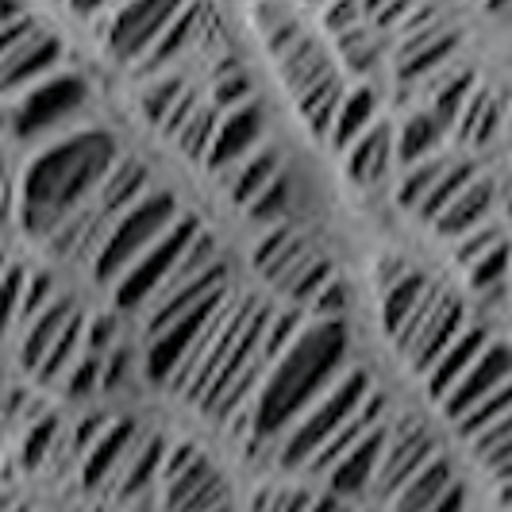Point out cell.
Segmentation results:
<instances>
[{
	"instance_id": "6da1fadb",
	"label": "cell",
	"mask_w": 512,
	"mask_h": 512,
	"mask_svg": "<svg viewBox=\"0 0 512 512\" xmlns=\"http://www.w3.org/2000/svg\"><path fill=\"white\" fill-rule=\"evenodd\" d=\"M116 158H120L116 139L101 128L74 131L43 147L27 162L20 178V197H16L20 228L31 239L47 243L66 216H74L77 208L93 201V193L101 189L104 174L112 170Z\"/></svg>"
},
{
	"instance_id": "7a4b0ae2",
	"label": "cell",
	"mask_w": 512,
	"mask_h": 512,
	"mask_svg": "<svg viewBox=\"0 0 512 512\" xmlns=\"http://www.w3.org/2000/svg\"><path fill=\"white\" fill-rule=\"evenodd\" d=\"M347 351H351V335L343 320L305 324L301 335L270 362L266 378L258 385L255 401H251V436H282L301 412L312 409L343 378Z\"/></svg>"
},
{
	"instance_id": "3957f363",
	"label": "cell",
	"mask_w": 512,
	"mask_h": 512,
	"mask_svg": "<svg viewBox=\"0 0 512 512\" xmlns=\"http://www.w3.org/2000/svg\"><path fill=\"white\" fill-rule=\"evenodd\" d=\"M370 393H374V382H370L366 370H343V378L282 432L285 439L282 451H278V466L282 470H305L312 455L366 405Z\"/></svg>"
},
{
	"instance_id": "277c9868",
	"label": "cell",
	"mask_w": 512,
	"mask_h": 512,
	"mask_svg": "<svg viewBox=\"0 0 512 512\" xmlns=\"http://www.w3.org/2000/svg\"><path fill=\"white\" fill-rule=\"evenodd\" d=\"M178 216H181L178 197L166 193V189H151L147 197H139L124 216L112 220L101 251L93 255V278L101 285H116L120 274H124L131 262L143 255Z\"/></svg>"
},
{
	"instance_id": "5b68a950",
	"label": "cell",
	"mask_w": 512,
	"mask_h": 512,
	"mask_svg": "<svg viewBox=\"0 0 512 512\" xmlns=\"http://www.w3.org/2000/svg\"><path fill=\"white\" fill-rule=\"evenodd\" d=\"M85 104H89L85 77L70 74V70H54L39 85H31L20 97H12L4 124L16 139L31 143V139H43V135L58 131L62 124H70L77 112H85Z\"/></svg>"
},
{
	"instance_id": "8992f818",
	"label": "cell",
	"mask_w": 512,
	"mask_h": 512,
	"mask_svg": "<svg viewBox=\"0 0 512 512\" xmlns=\"http://www.w3.org/2000/svg\"><path fill=\"white\" fill-rule=\"evenodd\" d=\"M201 231V224L193 216L181 212L170 228L154 239L143 255L131 262L128 270L120 274V282L112 285V297H116V308L120 312H143L154 297L166 289V282L174 278V266L181 262L185 247L193 243V235Z\"/></svg>"
},
{
	"instance_id": "52a82bcc",
	"label": "cell",
	"mask_w": 512,
	"mask_h": 512,
	"mask_svg": "<svg viewBox=\"0 0 512 512\" xmlns=\"http://www.w3.org/2000/svg\"><path fill=\"white\" fill-rule=\"evenodd\" d=\"M185 4L189 0H120L116 8H108V20L101 27L108 58L135 66L158 43V35L174 24Z\"/></svg>"
},
{
	"instance_id": "ba28073f",
	"label": "cell",
	"mask_w": 512,
	"mask_h": 512,
	"mask_svg": "<svg viewBox=\"0 0 512 512\" xmlns=\"http://www.w3.org/2000/svg\"><path fill=\"white\" fill-rule=\"evenodd\" d=\"M162 489L170 512H216L228 505V486L220 470L193 443H178L166 451Z\"/></svg>"
},
{
	"instance_id": "9c48e42d",
	"label": "cell",
	"mask_w": 512,
	"mask_h": 512,
	"mask_svg": "<svg viewBox=\"0 0 512 512\" xmlns=\"http://www.w3.org/2000/svg\"><path fill=\"white\" fill-rule=\"evenodd\" d=\"M432 459H439V439L432 436V428H424L420 420L405 416L401 424L389 428L382 466H378V478H374V493L389 501L412 474H420Z\"/></svg>"
},
{
	"instance_id": "30bf717a",
	"label": "cell",
	"mask_w": 512,
	"mask_h": 512,
	"mask_svg": "<svg viewBox=\"0 0 512 512\" xmlns=\"http://www.w3.org/2000/svg\"><path fill=\"white\" fill-rule=\"evenodd\" d=\"M466 324H470V312L462 305L459 297H451V293H439L436 305L424 312V320L416 324V332L405 339V347H401V355L409 359V366L416 374H428L436 359L466 332Z\"/></svg>"
},
{
	"instance_id": "8fae6325",
	"label": "cell",
	"mask_w": 512,
	"mask_h": 512,
	"mask_svg": "<svg viewBox=\"0 0 512 512\" xmlns=\"http://www.w3.org/2000/svg\"><path fill=\"white\" fill-rule=\"evenodd\" d=\"M382 293V332L397 343V351L405 347V339L416 332V324L424 320V312L436 305L443 285L432 282L424 270H409L405 278L378 289Z\"/></svg>"
},
{
	"instance_id": "7c38bea8",
	"label": "cell",
	"mask_w": 512,
	"mask_h": 512,
	"mask_svg": "<svg viewBox=\"0 0 512 512\" xmlns=\"http://www.w3.org/2000/svg\"><path fill=\"white\" fill-rule=\"evenodd\" d=\"M262 135H266V112H262L258 101H247L239 104V108H231V112H220V124H216V135L208 143V154L201 166L220 178L235 162H243L247 154L258 151Z\"/></svg>"
},
{
	"instance_id": "4fadbf2b",
	"label": "cell",
	"mask_w": 512,
	"mask_h": 512,
	"mask_svg": "<svg viewBox=\"0 0 512 512\" xmlns=\"http://www.w3.org/2000/svg\"><path fill=\"white\" fill-rule=\"evenodd\" d=\"M212 24H216L212 4H208V0H189L178 16H174V24L158 35V43H154L151 51L135 62V70H139V74H147V77L170 74V70H174V62H181L185 54L193 51V47L208 35V27Z\"/></svg>"
},
{
	"instance_id": "5bb4252c",
	"label": "cell",
	"mask_w": 512,
	"mask_h": 512,
	"mask_svg": "<svg viewBox=\"0 0 512 512\" xmlns=\"http://www.w3.org/2000/svg\"><path fill=\"white\" fill-rule=\"evenodd\" d=\"M58 66H62V39L39 27L24 47H16L0 62V97H20L24 89L51 77Z\"/></svg>"
},
{
	"instance_id": "9a60e30c",
	"label": "cell",
	"mask_w": 512,
	"mask_h": 512,
	"mask_svg": "<svg viewBox=\"0 0 512 512\" xmlns=\"http://www.w3.org/2000/svg\"><path fill=\"white\" fill-rule=\"evenodd\" d=\"M512 378V347L509 343H489L486 351L478 355V362L459 378V385L443 397L439 409L447 412L451 420H459L462 412H470L482 397H489L501 382Z\"/></svg>"
},
{
	"instance_id": "2e32d148",
	"label": "cell",
	"mask_w": 512,
	"mask_h": 512,
	"mask_svg": "<svg viewBox=\"0 0 512 512\" xmlns=\"http://www.w3.org/2000/svg\"><path fill=\"white\" fill-rule=\"evenodd\" d=\"M385 439H389V424L374 428L362 443H355V447H351V451L324 474V478H328V493L343 497V501H351V497H362L366 489H374L378 466H382Z\"/></svg>"
},
{
	"instance_id": "e0dca14e",
	"label": "cell",
	"mask_w": 512,
	"mask_h": 512,
	"mask_svg": "<svg viewBox=\"0 0 512 512\" xmlns=\"http://www.w3.org/2000/svg\"><path fill=\"white\" fill-rule=\"evenodd\" d=\"M493 205H497V185L489 178H474L466 189H459L451 197V205L432 220V228H436L439 239L455 243L466 231L482 228L486 220H493Z\"/></svg>"
},
{
	"instance_id": "ac0fdd59",
	"label": "cell",
	"mask_w": 512,
	"mask_h": 512,
	"mask_svg": "<svg viewBox=\"0 0 512 512\" xmlns=\"http://www.w3.org/2000/svg\"><path fill=\"white\" fill-rule=\"evenodd\" d=\"M274 58H278V70H282V81L293 101H297L301 93H308L312 85H320L324 77L335 74L324 43H320L316 35H308V31H301L297 39H289L282 51H274Z\"/></svg>"
},
{
	"instance_id": "d6986e66",
	"label": "cell",
	"mask_w": 512,
	"mask_h": 512,
	"mask_svg": "<svg viewBox=\"0 0 512 512\" xmlns=\"http://www.w3.org/2000/svg\"><path fill=\"white\" fill-rule=\"evenodd\" d=\"M139 443V428L131 420H116L108 424L101 436L93 439V447L85 451V462H81V482L89 489H101L104 482H112L116 470H124Z\"/></svg>"
},
{
	"instance_id": "ffe728a7",
	"label": "cell",
	"mask_w": 512,
	"mask_h": 512,
	"mask_svg": "<svg viewBox=\"0 0 512 512\" xmlns=\"http://www.w3.org/2000/svg\"><path fill=\"white\" fill-rule=\"evenodd\" d=\"M382 424H389V405H385L382 393L374 389V393L366 397V405H362V409L355 412V416H351V420H347V424H343V428H339V432H335V436L328 439V443H324L316 455H312V462L305 466V474H312V478H324V474H328V470H332L335 462L343 459V455H347L355 443H362V439L370 436L374 428H382Z\"/></svg>"
},
{
	"instance_id": "44dd1931",
	"label": "cell",
	"mask_w": 512,
	"mask_h": 512,
	"mask_svg": "<svg viewBox=\"0 0 512 512\" xmlns=\"http://www.w3.org/2000/svg\"><path fill=\"white\" fill-rule=\"evenodd\" d=\"M489 343H493V339H489V332L482 328V324H466V332H462L459 339L439 355L436 366L424 374V382H428V397H432L436 405H443V397L459 385V378L474 366V362H478V355L486 351Z\"/></svg>"
},
{
	"instance_id": "7402d4cb",
	"label": "cell",
	"mask_w": 512,
	"mask_h": 512,
	"mask_svg": "<svg viewBox=\"0 0 512 512\" xmlns=\"http://www.w3.org/2000/svg\"><path fill=\"white\" fill-rule=\"evenodd\" d=\"M147 193H151V170H147V162H139L131 154H120L112 162V170L104 174L101 189L93 193V205L101 208L108 220H116V216H124Z\"/></svg>"
},
{
	"instance_id": "603a6c76",
	"label": "cell",
	"mask_w": 512,
	"mask_h": 512,
	"mask_svg": "<svg viewBox=\"0 0 512 512\" xmlns=\"http://www.w3.org/2000/svg\"><path fill=\"white\" fill-rule=\"evenodd\" d=\"M393 131L385 128V124H374V128H366L343 151V162H347V178L355 181L359 189H374V185H382L385 174H389V166H393Z\"/></svg>"
},
{
	"instance_id": "cb8c5ba5",
	"label": "cell",
	"mask_w": 512,
	"mask_h": 512,
	"mask_svg": "<svg viewBox=\"0 0 512 512\" xmlns=\"http://www.w3.org/2000/svg\"><path fill=\"white\" fill-rule=\"evenodd\" d=\"M308 251H312V243H308L293 224H274V228H266V235L255 243L251 266H255L258 278H266L270 285H278L285 274L308 255Z\"/></svg>"
},
{
	"instance_id": "d4e9b609",
	"label": "cell",
	"mask_w": 512,
	"mask_h": 512,
	"mask_svg": "<svg viewBox=\"0 0 512 512\" xmlns=\"http://www.w3.org/2000/svg\"><path fill=\"white\" fill-rule=\"evenodd\" d=\"M278 174H282V154L274 151V147H266V151L258 147L255 154H247L243 162H235L231 170H224V174H220V185L228 189V197L235 205L247 208Z\"/></svg>"
},
{
	"instance_id": "484cf974",
	"label": "cell",
	"mask_w": 512,
	"mask_h": 512,
	"mask_svg": "<svg viewBox=\"0 0 512 512\" xmlns=\"http://www.w3.org/2000/svg\"><path fill=\"white\" fill-rule=\"evenodd\" d=\"M451 486H455V470L439 455V459H432L420 474H412L409 482L393 493L389 512H432L451 493Z\"/></svg>"
},
{
	"instance_id": "4316f807",
	"label": "cell",
	"mask_w": 512,
	"mask_h": 512,
	"mask_svg": "<svg viewBox=\"0 0 512 512\" xmlns=\"http://www.w3.org/2000/svg\"><path fill=\"white\" fill-rule=\"evenodd\" d=\"M77 308L70 301H51V305L43 308V312H35L31 316V328H27L24 343H20V362H24V370H39L43 359H47V351L54 347V339L66 332V324L74 320Z\"/></svg>"
},
{
	"instance_id": "83f0119b",
	"label": "cell",
	"mask_w": 512,
	"mask_h": 512,
	"mask_svg": "<svg viewBox=\"0 0 512 512\" xmlns=\"http://www.w3.org/2000/svg\"><path fill=\"white\" fill-rule=\"evenodd\" d=\"M374 124H378V93H374L370 85L347 89V93H343V101H339V112H335V124H332L328 143L339 147V151H347L362 131L374 128Z\"/></svg>"
},
{
	"instance_id": "f1b7e54d",
	"label": "cell",
	"mask_w": 512,
	"mask_h": 512,
	"mask_svg": "<svg viewBox=\"0 0 512 512\" xmlns=\"http://www.w3.org/2000/svg\"><path fill=\"white\" fill-rule=\"evenodd\" d=\"M332 278H335V262L312 247V251H308V255L285 274L282 282L274 285V289L289 301V308H305V305H312V297L332 282Z\"/></svg>"
},
{
	"instance_id": "f546056e",
	"label": "cell",
	"mask_w": 512,
	"mask_h": 512,
	"mask_svg": "<svg viewBox=\"0 0 512 512\" xmlns=\"http://www.w3.org/2000/svg\"><path fill=\"white\" fill-rule=\"evenodd\" d=\"M343 93H347L343 77L332 74V77H324L320 85H312L308 93H301V97H297V108H301V120L308 124V131H312V139L328 143V135H332L335 112H339V101H343Z\"/></svg>"
},
{
	"instance_id": "4dcf8cb0",
	"label": "cell",
	"mask_w": 512,
	"mask_h": 512,
	"mask_svg": "<svg viewBox=\"0 0 512 512\" xmlns=\"http://www.w3.org/2000/svg\"><path fill=\"white\" fill-rule=\"evenodd\" d=\"M447 128L439 124V116L428 108V112H412L405 120V128L393 135V151L401 158V166H412L420 158H432L439 154V143H443Z\"/></svg>"
},
{
	"instance_id": "1f68e13d",
	"label": "cell",
	"mask_w": 512,
	"mask_h": 512,
	"mask_svg": "<svg viewBox=\"0 0 512 512\" xmlns=\"http://www.w3.org/2000/svg\"><path fill=\"white\" fill-rule=\"evenodd\" d=\"M166 439L162 436H147L143 443H135L128 466H124V486H120V497H139L147 486L162 482V466H166Z\"/></svg>"
},
{
	"instance_id": "d6a6232c",
	"label": "cell",
	"mask_w": 512,
	"mask_h": 512,
	"mask_svg": "<svg viewBox=\"0 0 512 512\" xmlns=\"http://www.w3.org/2000/svg\"><path fill=\"white\" fill-rule=\"evenodd\" d=\"M451 166V154H432V158H420V162H412L405 166V174H401V185H397V201L401 208H409V212H420V205L428 201V193L436 189V181L443 178V170Z\"/></svg>"
},
{
	"instance_id": "836d02e7",
	"label": "cell",
	"mask_w": 512,
	"mask_h": 512,
	"mask_svg": "<svg viewBox=\"0 0 512 512\" xmlns=\"http://www.w3.org/2000/svg\"><path fill=\"white\" fill-rule=\"evenodd\" d=\"M466 282L474 293H501L512 282V243H497L486 255H478L474 262H466Z\"/></svg>"
},
{
	"instance_id": "e575fe53",
	"label": "cell",
	"mask_w": 512,
	"mask_h": 512,
	"mask_svg": "<svg viewBox=\"0 0 512 512\" xmlns=\"http://www.w3.org/2000/svg\"><path fill=\"white\" fill-rule=\"evenodd\" d=\"M255 101V85H251V74L235 62V58H224L220 66H216V74H212V108L216 112H231V108H239V104Z\"/></svg>"
},
{
	"instance_id": "d590c367",
	"label": "cell",
	"mask_w": 512,
	"mask_h": 512,
	"mask_svg": "<svg viewBox=\"0 0 512 512\" xmlns=\"http://www.w3.org/2000/svg\"><path fill=\"white\" fill-rule=\"evenodd\" d=\"M81 339H85V316L81 312H74V320L66 324V332L54 339V347L47 351V359H43V366L35 370V378L43 385L51 382H62L66 378V370L77 362V351H81Z\"/></svg>"
},
{
	"instance_id": "8d00e7d4",
	"label": "cell",
	"mask_w": 512,
	"mask_h": 512,
	"mask_svg": "<svg viewBox=\"0 0 512 512\" xmlns=\"http://www.w3.org/2000/svg\"><path fill=\"white\" fill-rule=\"evenodd\" d=\"M189 89H193V85H189L181 74H158L151 85L143 89V97H139V104H143V116L151 120L154 128H162V124H166V116L178 108V101L189 93Z\"/></svg>"
},
{
	"instance_id": "74e56055",
	"label": "cell",
	"mask_w": 512,
	"mask_h": 512,
	"mask_svg": "<svg viewBox=\"0 0 512 512\" xmlns=\"http://www.w3.org/2000/svg\"><path fill=\"white\" fill-rule=\"evenodd\" d=\"M474 178H478V166H474L470 158H451V166L443 170V178L436 181V189L428 193V201L420 205V212H416V216H424V220L432 224L439 212L451 205V197H455L459 189H466Z\"/></svg>"
},
{
	"instance_id": "f35d334b",
	"label": "cell",
	"mask_w": 512,
	"mask_h": 512,
	"mask_svg": "<svg viewBox=\"0 0 512 512\" xmlns=\"http://www.w3.org/2000/svg\"><path fill=\"white\" fill-rule=\"evenodd\" d=\"M216 124H220V112H216L212 104H197L193 116H189V120L181 124L178 135H174L178 151L185 154V158H193V162H205L208 143H212V135H216Z\"/></svg>"
},
{
	"instance_id": "ab89813d",
	"label": "cell",
	"mask_w": 512,
	"mask_h": 512,
	"mask_svg": "<svg viewBox=\"0 0 512 512\" xmlns=\"http://www.w3.org/2000/svg\"><path fill=\"white\" fill-rule=\"evenodd\" d=\"M505 412H512V378L497 385L489 397H482L470 412H462L459 420H455V424H459V436L474 439L478 432H486L493 420H501Z\"/></svg>"
},
{
	"instance_id": "60d3db41",
	"label": "cell",
	"mask_w": 512,
	"mask_h": 512,
	"mask_svg": "<svg viewBox=\"0 0 512 512\" xmlns=\"http://www.w3.org/2000/svg\"><path fill=\"white\" fill-rule=\"evenodd\" d=\"M289 208H293V193H289V174L282 170V174L247 205V216H251L255 224H262V228H274V224H285V220H289Z\"/></svg>"
},
{
	"instance_id": "b9f144b4",
	"label": "cell",
	"mask_w": 512,
	"mask_h": 512,
	"mask_svg": "<svg viewBox=\"0 0 512 512\" xmlns=\"http://www.w3.org/2000/svg\"><path fill=\"white\" fill-rule=\"evenodd\" d=\"M470 447H474V455L486 462L489 470L509 466L512 462V412H505L501 420H493L486 432H478V436L470 439Z\"/></svg>"
},
{
	"instance_id": "7bdbcfd3",
	"label": "cell",
	"mask_w": 512,
	"mask_h": 512,
	"mask_svg": "<svg viewBox=\"0 0 512 512\" xmlns=\"http://www.w3.org/2000/svg\"><path fill=\"white\" fill-rule=\"evenodd\" d=\"M312 497L316 493L301 486H262L251 497V512H308Z\"/></svg>"
},
{
	"instance_id": "ee69618b",
	"label": "cell",
	"mask_w": 512,
	"mask_h": 512,
	"mask_svg": "<svg viewBox=\"0 0 512 512\" xmlns=\"http://www.w3.org/2000/svg\"><path fill=\"white\" fill-rule=\"evenodd\" d=\"M474 97V77L470 74H459L455 81H447L443 89H439L436 104H432V112L439 116V124L443 128H451V124H459L462 108H466V101Z\"/></svg>"
},
{
	"instance_id": "f6af8a7d",
	"label": "cell",
	"mask_w": 512,
	"mask_h": 512,
	"mask_svg": "<svg viewBox=\"0 0 512 512\" xmlns=\"http://www.w3.org/2000/svg\"><path fill=\"white\" fill-rule=\"evenodd\" d=\"M509 235H505V224H497V220H486L482 228L466 231L462 239H455V255H459V262L466 266V262H474L478 255H486L489 247H497V243H505Z\"/></svg>"
},
{
	"instance_id": "bcb514c9",
	"label": "cell",
	"mask_w": 512,
	"mask_h": 512,
	"mask_svg": "<svg viewBox=\"0 0 512 512\" xmlns=\"http://www.w3.org/2000/svg\"><path fill=\"white\" fill-rule=\"evenodd\" d=\"M451 47H455V39H447V35H439V39H420V47L405 54V62H401V74L416 77V74H428V70H436L439 62L451 54Z\"/></svg>"
},
{
	"instance_id": "7dc6e473",
	"label": "cell",
	"mask_w": 512,
	"mask_h": 512,
	"mask_svg": "<svg viewBox=\"0 0 512 512\" xmlns=\"http://www.w3.org/2000/svg\"><path fill=\"white\" fill-rule=\"evenodd\" d=\"M101 366H104L101 355H81V359L66 370V378H62L66 397H89L93 389H101Z\"/></svg>"
},
{
	"instance_id": "c3c4849f",
	"label": "cell",
	"mask_w": 512,
	"mask_h": 512,
	"mask_svg": "<svg viewBox=\"0 0 512 512\" xmlns=\"http://www.w3.org/2000/svg\"><path fill=\"white\" fill-rule=\"evenodd\" d=\"M54 439H58V416H43L24 439V466L27 470H39L47 455H51Z\"/></svg>"
},
{
	"instance_id": "681fc988",
	"label": "cell",
	"mask_w": 512,
	"mask_h": 512,
	"mask_svg": "<svg viewBox=\"0 0 512 512\" xmlns=\"http://www.w3.org/2000/svg\"><path fill=\"white\" fill-rule=\"evenodd\" d=\"M24 282L27 274L24 270H16V266H8L4 270V278H0V335L8 332V324L16 320V312H20V301H24Z\"/></svg>"
},
{
	"instance_id": "f907efd6",
	"label": "cell",
	"mask_w": 512,
	"mask_h": 512,
	"mask_svg": "<svg viewBox=\"0 0 512 512\" xmlns=\"http://www.w3.org/2000/svg\"><path fill=\"white\" fill-rule=\"evenodd\" d=\"M308 308L316 312V320H343V312H347V285L339 282V278H332V282L312 297Z\"/></svg>"
},
{
	"instance_id": "816d5d0a",
	"label": "cell",
	"mask_w": 512,
	"mask_h": 512,
	"mask_svg": "<svg viewBox=\"0 0 512 512\" xmlns=\"http://www.w3.org/2000/svg\"><path fill=\"white\" fill-rule=\"evenodd\" d=\"M51 301H54L51 274H35V278H27V282H24V301H20V312H24L27 320H31L35 312H43Z\"/></svg>"
},
{
	"instance_id": "f5cc1de1",
	"label": "cell",
	"mask_w": 512,
	"mask_h": 512,
	"mask_svg": "<svg viewBox=\"0 0 512 512\" xmlns=\"http://www.w3.org/2000/svg\"><path fill=\"white\" fill-rule=\"evenodd\" d=\"M39 27H43V24H39L31 12H27V16H20V20H12L8 27H0V62L16 51V47H24L27 39L39 31Z\"/></svg>"
},
{
	"instance_id": "db71d44e",
	"label": "cell",
	"mask_w": 512,
	"mask_h": 512,
	"mask_svg": "<svg viewBox=\"0 0 512 512\" xmlns=\"http://www.w3.org/2000/svg\"><path fill=\"white\" fill-rule=\"evenodd\" d=\"M85 343H89V355H108L112 343H116V320L112 316H93L85 324Z\"/></svg>"
},
{
	"instance_id": "11a10c76",
	"label": "cell",
	"mask_w": 512,
	"mask_h": 512,
	"mask_svg": "<svg viewBox=\"0 0 512 512\" xmlns=\"http://www.w3.org/2000/svg\"><path fill=\"white\" fill-rule=\"evenodd\" d=\"M359 16H362V0H328L324 24L332 27L335 35H343V31L359 27Z\"/></svg>"
},
{
	"instance_id": "9f6ffc18",
	"label": "cell",
	"mask_w": 512,
	"mask_h": 512,
	"mask_svg": "<svg viewBox=\"0 0 512 512\" xmlns=\"http://www.w3.org/2000/svg\"><path fill=\"white\" fill-rule=\"evenodd\" d=\"M197 104H201V93H197V89H189V93H185V97L178 101V108H174V112L166 116V124H162L158 131H162L166 139H174V135L181 131V124H185V120L193 116V108H197Z\"/></svg>"
},
{
	"instance_id": "6f0895ef",
	"label": "cell",
	"mask_w": 512,
	"mask_h": 512,
	"mask_svg": "<svg viewBox=\"0 0 512 512\" xmlns=\"http://www.w3.org/2000/svg\"><path fill=\"white\" fill-rule=\"evenodd\" d=\"M409 270H412V266L401 255H382V258H378V289L393 285L397 278H405Z\"/></svg>"
},
{
	"instance_id": "680465c9",
	"label": "cell",
	"mask_w": 512,
	"mask_h": 512,
	"mask_svg": "<svg viewBox=\"0 0 512 512\" xmlns=\"http://www.w3.org/2000/svg\"><path fill=\"white\" fill-rule=\"evenodd\" d=\"M16 212V189H12V174H8V162L0 158V224Z\"/></svg>"
},
{
	"instance_id": "91938a15",
	"label": "cell",
	"mask_w": 512,
	"mask_h": 512,
	"mask_svg": "<svg viewBox=\"0 0 512 512\" xmlns=\"http://www.w3.org/2000/svg\"><path fill=\"white\" fill-rule=\"evenodd\" d=\"M308 512H351V509H347V501L335 497V493H316L312 505H308Z\"/></svg>"
},
{
	"instance_id": "94428289",
	"label": "cell",
	"mask_w": 512,
	"mask_h": 512,
	"mask_svg": "<svg viewBox=\"0 0 512 512\" xmlns=\"http://www.w3.org/2000/svg\"><path fill=\"white\" fill-rule=\"evenodd\" d=\"M66 4H70V12H77V16H101L116 0H66Z\"/></svg>"
},
{
	"instance_id": "6125c7cd",
	"label": "cell",
	"mask_w": 512,
	"mask_h": 512,
	"mask_svg": "<svg viewBox=\"0 0 512 512\" xmlns=\"http://www.w3.org/2000/svg\"><path fill=\"white\" fill-rule=\"evenodd\" d=\"M432 512H466V489L455 482V486H451V493H447V497H443Z\"/></svg>"
},
{
	"instance_id": "be15d7a7",
	"label": "cell",
	"mask_w": 512,
	"mask_h": 512,
	"mask_svg": "<svg viewBox=\"0 0 512 512\" xmlns=\"http://www.w3.org/2000/svg\"><path fill=\"white\" fill-rule=\"evenodd\" d=\"M20 16H27L24 0H0V27H8L12 20H20Z\"/></svg>"
},
{
	"instance_id": "e7e4bbea",
	"label": "cell",
	"mask_w": 512,
	"mask_h": 512,
	"mask_svg": "<svg viewBox=\"0 0 512 512\" xmlns=\"http://www.w3.org/2000/svg\"><path fill=\"white\" fill-rule=\"evenodd\" d=\"M308 4H328V0H308Z\"/></svg>"
},
{
	"instance_id": "03108f58",
	"label": "cell",
	"mask_w": 512,
	"mask_h": 512,
	"mask_svg": "<svg viewBox=\"0 0 512 512\" xmlns=\"http://www.w3.org/2000/svg\"><path fill=\"white\" fill-rule=\"evenodd\" d=\"M216 512H231V509H228V505H224V509H216Z\"/></svg>"
}]
</instances>
